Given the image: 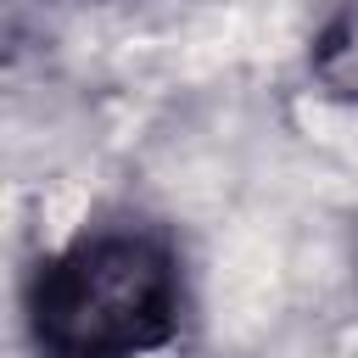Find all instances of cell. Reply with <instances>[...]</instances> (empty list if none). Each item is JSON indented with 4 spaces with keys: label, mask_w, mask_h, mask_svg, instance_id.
Masks as SVG:
<instances>
[{
    "label": "cell",
    "mask_w": 358,
    "mask_h": 358,
    "mask_svg": "<svg viewBox=\"0 0 358 358\" xmlns=\"http://www.w3.org/2000/svg\"><path fill=\"white\" fill-rule=\"evenodd\" d=\"M179 257L140 224L84 229L39 257L28 280V341L39 358H151L179 336Z\"/></svg>",
    "instance_id": "obj_1"
},
{
    "label": "cell",
    "mask_w": 358,
    "mask_h": 358,
    "mask_svg": "<svg viewBox=\"0 0 358 358\" xmlns=\"http://www.w3.org/2000/svg\"><path fill=\"white\" fill-rule=\"evenodd\" d=\"M308 78L324 101H341V106H358V0L336 6L313 45H308Z\"/></svg>",
    "instance_id": "obj_2"
}]
</instances>
